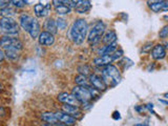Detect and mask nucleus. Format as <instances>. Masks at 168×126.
<instances>
[{
  "label": "nucleus",
  "mask_w": 168,
  "mask_h": 126,
  "mask_svg": "<svg viewBox=\"0 0 168 126\" xmlns=\"http://www.w3.org/2000/svg\"><path fill=\"white\" fill-rule=\"evenodd\" d=\"M88 34V25L86 20L77 19L74 21L69 32V37L76 44H82Z\"/></svg>",
  "instance_id": "nucleus-1"
},
{
  "label": "nucleus",
  "mask_w": 168,
  "mask_h": 126,
  "mask_svg": "<svg viewBox=\"0 0 168 126\" xmlns=\"http://www.w3.org/2000/svg\"><path fill=\"white\" fill-rule=\"evenodd\" d=\"M101 77L103 81L105 82L106 86H116L121 81V74L117 66L113 64H109L104 66L102 69Z\"/></svg>",
  "instance_id": "nucleus-2"
},
{
  "label": "nucleus",
  "mask_w": 168,
  "mask_h": 126,
  "mask_svg": "<svg viewBox=\"0 0 168 126\" xmlns=\"http://www.w3.org/2000/svg\"><path fill=\"white\" fill-rule=\"evenodd\" d=\"M91 89L93 86L88 85V86H81V85H77L71 91V95L80 102V103H88L91 99H93V95H91Z\"/></svg>",
  "instance_id": "nucleus-3"
},
{
  "label": "nucleus",
  "mask_w": 168,
  "mask_h": 126,
  "mask_svg": "<svg viewBox=\"0 0 168 126\" xmlns=\"http://www.w3.org/2000/svg\"><path fill=\"white\" fill-rule=\"evenodd\" d=\"M0 49H3L4 51H13L18 53L23 49V43L17 38L3 36L0 39Z\"/></svg>",
  "instance_id": "nucleus-4"
},
{
  "label": "nucleus",
  "mask_w": 168,
  "mask_h": 126,
  "mask_svg": "<svg viewBox=\"0 0 168 126\" xmlns=\"http://www.w3.org/2000/svg\"><path fill=\"white\" fill-rule=\"evenodd\" d=\"M0 31L7 36L17 35L19 32V25L11 17H2L0 19Z\"/></svg>",
  "instance_id": "nucleus-5"
},
{
  "label": "nucleus",
  "mask_w": 168,
  "mask_h": 126,
  "mask_svg": "<svg viewBox=\"0 0 168 126\" xmlns=\"http://www.w3.org/2000/svg\"><path fill=\"white\" fill-rule=\"evenodd\" d=\"M104 32H105V24L102 21H98L93 29L89 31L88 36H87V41L91 45H96L99 43L101 38L103 37Z\"/></svg>",
  "instance_id": "nucleus-6"
},
{
  "label": "nucleus",
  "mask_w": 168,
  "mask_h": 126,
  "mask_svg": "<svg viewBox=\"0 0 168 126\" xmlns=\"http://www.w3.org/2000/svg\"><path fill=\"white\" fill-rule=\"evenodd\" d=\"M122 54H123V52L120 49V51H118V52L116 51L115 53L111 54V55H101L94 60V63H95V65H97V66L104 67V66H106V65L111 64L115 60L119 59L122 56Z\"/></svg>",
  "instance_id": "nucleus-7"
},
{
  "label": "nucleus",
  "mask_w": 168,
  "mask_h": 126,
  "mask_svg": "<svg viewBox=\"0 0 168 126\" xmlns=\"http://www.w3.org/2000/svg\"><path fill=\"white\" fill-rule=\"evenodd\" d=\"M53 5L58 15H66L71 11V0H53Z\"/></svg>",
  "instance_id": "nucleus-8"
},
{
  "label": "nucleus",
  "mask_w": 168,
  "mask_h": 126,
  "mask_svg": "<svg viewBox=\"0 0 168 126\" xmlns=\"http://www.w3.org/2000/svg\"><path fill=\"white\" fill-rule=\"evenodd\" d=\"M36 22H37V19L33 18L32 16L27 15V14H23V15H21L19 18L20 27H22L23 31L27 32V33L31 32L32 27H34V24H35Z\"/></svg>",
  "instance_id": "nucleus-9"
},
{
  "label": "nucleus",
  "mask_w": 168,
  "mask_h": 126,
  "mask_svg": "<svg viewBox=\"0 0 168 126\" xmlns=\"http://www.w3.org/2000/svg\"><path fill=\"white\" fill-rule=\"evenodd\" d=\"M88 81H89V84H91V86H93L95 89H97L98 91H105V89L107 88L105 82L103 81L102 77H101V76H99V75H96V74L91 75Z\"/></svg>",
  "instance_id": "nucleus-10"
},
{
  "label": "nucleus",
  "mask_w": 168,
  "mask_h": 126,
  "mask_svg": "<svg viewBox=\"0 0 168 126\" xmlns=\"http://www.w3.org/2000/svg\"><path fill=\"white\" fill-rule=\"evenodd\" d=\"M71 7H75L76 12L79 14L86 13L91 9V2L89 0H71Z\"/></svg>",
  "instance_id": "nucleus-11"
},
{
  "label": "nucleus",
  "mask_w": 168,
  "mask_h": 126,
  "mask_svg": "<svg viewBox=\"0 0 168 126\" xmlns=\"http://www.w3.org/2000/svg\"><path fill=\"white\" fill-rule=\"evenodd\" d=\"M55 113V117L57 118V120L62 124H65V125H69V126H73L77 123V119H75L74 117L71 116L67 115L66 113L64 111H57V113Z\"/></svg>",
  "instance_id": "nucleus-12"
},
{
  "label": "nucleus",
  "mask_w": 168,
  "mask_h": 126,
  "mask_svg": "<svg viewBox=\"0 0 168 126\" xmlns=\"http://www.w3.org/2000/svg\"><path fill=\"white\" fill-rule=\"evenodd\" d=\"M57 99L59 100L60 102H62V103H64V104L75 105V106H79V107H80V105H81V103H80V102L78 101L75 97H74V95L69 94V93L59 94V95H58V97H57Z\"/></svg>",
  "instance_id": "nucleus-13"
},
{
  "label": "nucleus",
  "mask_w": 168,
  "mask_h": 126,
  "mask_svg": "<svg viewBox=\"0 0 168 126\" xmlns=\"http://www.w3.org/2000/svg\"><path fill=\"white\" fill-rule=\"evenodd\" d=\"M38 41H39L40 45H44V46H51L54 44L55 42V38L54 35H52L51 33H47V32H42L38 36Z\"/></svg>",
  "instance_id": "nucleus-14"
},
{
  "label": "nucleus",
  "mask_w": 168,
  "mask_h": 126,
  "mask_svg": "<svg viewBox=\"0 0 168 126\" xmlns=\"http://www.w3.org/2000/svg\"><path fill=\"white\" fill-rule=\"evenodd\" d=\"M62 111L66 113L67 115L71 116L75 119H78L82 116V113L80 111L79 106H75V105H69V104H64L62 105Z\"/></svg>",
  "instance_id": "nucleus-15"
},
{
  "label": "nucleus",
  "mask_w": 168,
  "mask_h": 126,
  "mask_svg": "<svg viewBox=\"0 0 168 126\" xmlns=\"http://www.w3.org/2000/svg\"><path fill=\"white\" fill-rule=\"evenodd\" d=\"M151 57L155 60H162L166 57V49L164 45L158 44L151 51Z\"/></svg>",
  "instance_id": "nucleus-16"
},
{
  "label": "nucleus",
  "mask_w": 168,
  "mask_h": 126,
  "mask_svg": "<svg viewBox=\"0 0 168 126\" xmlns=\"http://www.w3.org/2000/svg\"><path fill=\"white\" fill-rule=\"evenodd\" d=\"M49 4L43 5L41 3H37L34 7V12H35V15L37 17H45L49 14Z\"/></svg>",
  "instance_id": "nucleus-17"
},
{
  "label": "nucleus",
  "mask_w": 168,
  "mask_h": 126,
  "mask_svg": "<svg viewBox=\"0 0 168 126\" xmlns=\"http://www.w3.org/2000/svg\"><path fill=\"white\" fill-rule=\"evenodd\" d=\"M44 29L47 33H51L52 35H55L58 32L57 23L53 18H47L44 22Z\"/></svg>",
  "instance_id": "nucleus-18"
},
{
  "label": "nucleus",
  "mask_w": 168,
  "mask_h": 126,
  "mask_svg": "<svg viewBox=\"0 0 168 126\" xmlns=\"http://www.w3.org/2000/svg\"><path fill=\"white\" fill-rule=\"evenodd\" d=\"M102 38H103L102 41H103L104 44H106V45L113 44V43H116V41H117V34H116L113 31H111V32H108V33L105 34Z\"/></svg>",
  "instance_id": "nucleus-19"
},
{
  "label": "nucleus",
  "mask_w": 168,
  "mask_h": 126,
  "mask_svg": "<svg viewBox=\"0 0 168 126\" xmlns=\"http://www.w3.org/2000/svg\"><path fill=\"white\" fill-rule=\"evenodd\" d=\"M118 49V44L117 43H113V44H107L104 47H102L99 51L100 56L101 55H111V54H113Z\"/></svg>",
  "instance_id": "nucleus-20"
},
{
  "label": "nucleus",
  "mask_w": 168,
  "mask_h": 126,
  "mask_svg": "<svg viewBox=\"0 0 168 126\" xmlns=\"http://www.w3.org/2000/svg\"><path fill=\"white\" fill-rule=\"evenodd\" d=\"M149 7H150L151 11L155 12V13H158V12H161V11H164L166 12L168 9V3L166 0H164V1H162V2H159V3H155V4H151L149 5Z\"/></svg>",
  "instance_id": "nucleus-21"
},
{
  "label": "nucleus",
  "mask_w": 168,
  "mask_h": 126,
  "mask_svg": "<svg viewBox=\"0 0 168 126\" xmlns=\"http://www.w3.org/2000/svg\"><path fill=\"white\" fill-rule=\"evenodd\" d=\"M75 82L77 83V85H81V86H88L91 85L89 84V81L87 80L86 76L84 75H79L75 78Z\"/></svg>",
  "instance_id": "nucleus-22"
},
{
  "label": "nucleus",
  "mask_w": 168,
  "mask_h": 126,
  "mask_svg": "<svg viewBox=\"0 0 168 126\" xmlns=\"http://www.w3.org/2000/svg\"><path fill=\"white\" fill-rule=\"evenodd\" d=\"M13 14H14V10L11 9V7H5V9L1 7V9H0V15L4 16V17H10V16H12Z\"/></svg>",
  "instance_id": "nucleus-23"
},
{
  "label": "nucleus",
  "mask_w": 168,
  "mask_h": 126,
  "mask_svg": "<svg viewBox=\"0 0 168 126\" xmlns=\"http://www.w3.org/2000/svg\"><path fill=\"white\" fill-rule=\"evenodd\" d=\"M4 55L11 60H17L18 57H19V55H18L17 52H13V51H5Z\"/></svg>",
  "instance_id": "nucleus-24"
},
{
  "label": "nucleus",
  "mask_w": 168,
  "mask_h": 126,
  "mask_svg": "<svg viewBox=\"0 0 168 126\" xmlns=\"http://www.w3.org/2000/svg\"><path fill=\"white\" fill-rule=\"evenodd\" d=\"M56 23H57L58 29H64L65 27H66V22H65V20L62 19V18H58V20L56 21Z\"/></svg>",
  "instance_id": "nucleus-25"
},
{
  "label": "nucleus",
  "mask_w": 168,
  "mask_h": 126,
  "mask_svg": "<svg viewBox=\"0 0 168 126\" xmlns=\"http://www.w3.org/2000/svg\"><path fill=\"white\" fill-rule=\"evenodd\" d=\"M11 2L17 7H23L27 4V0H11Z\"/></svg>",
  "instance_id": "nucleus-26"
},
{
  "label": "nucleus",
  "mask_w": 168,
  "mask_h": 126,
  "mask_svg": "<svg viewBox=\"0 0 168 126\" xmlns=\"http://www.w3.org/2000/svg\"><path fill=\"white\" fill-rule=\"evenodd\" d=\"M159 36L161 38H163V39H165V38H167V36H168V27L166 25V27H164L163 29L160 31V34H159Z\"/></svg>",
  "instance_id": "nucleus-27"
},
{
  "label": "nucleus",
  "mask_w": 168,
  "mask_h": 126,
  "mask_svg": "<svg viewBox=\"0 0 168 126\" xmlns=\"http://www.w3.org/2000/svg\"><path fill=\"white\" fill-rule=\"evenodd\" d=\"M162 1H164V0H147V2H148V5L155 4V3L162 2Z\"/></svg>",
  "instance_id": "nucleus-28"
},
{
  "label": "nucleus",
  "mask_w": 168,
  "mask_h": 126,
  "mask_svg": "<svg viewBox=\"0 0 168 126\" xmlns=\"http://www.w3.org/2000/svg\"><path fill=\"white\" fill-rule=\"evenodd\" d=\"M113 118L115 120H119L120 118H121V116H120V113L119 111H115V113H113Z\"/></svg>",
  "instance_id": "nucleus-29"
},
{
  "label": "nucleus",
  "mask_w": 168,
  "mask_h": 126,
  "mask_svg": "<svg viewBox=\"0 0 168 126\" xmlns=\"http://www.w3.org/2000/svg\"><path fill=\"white\" fill-rule=\"evenodd\" d=\"M9 0H0V7H3L7 3Z\"/></svg>",
  "instance_id": "nucleus-30"
},
{
  "label": "nucleus",
  "mask_w": 168,
  "mask_h": 126,
  "mask_svg": "<svg viewBox=\"0 0 168 126\" xmlns=\"http://www.w3.org/2000/svg\"><path fill=\"white\" fill-rule=\"evenodd\" d=\"M4 59V53L2 52V49H0V61H2Z\"/></svg>",
  "instance_id": "nucleus-31"
},
{
  "label": "nucleus",
  "mask_w": 168,
  "mask_h": 126,
  "mask_svg": "<svg viewBox=\"0 0 168 126\" xmlns=\"http://www.w3.org/2000/svg\"><path fill=\"white\" fill-rule=\"evenodd\" d=\"M135 126H148V124H146V123H141V124H136Z\"/></svg>",
  "instance_id": "nucleus-32"
},
{
  "label": "nucleus",
  "mask_w": 168,
  "mask_h": 126,
  "mask_svg": "<svg viewBox=\"0 0 168 126\" xmlns=\"http://www.w3.org/2000/svg\"><path fill=\"white\" fill-rule=\"evenodd\" d=\"M42 126H55V125H51V124H44V125H42Z\"/></svg>",
  "instance_id": "nucleus-33"
},
{
  "label": "nucleus",
  "mask_w": 168,
  "mask_h": 126,
  "mask_svg": "<svg viewBox=\"0 0 168 126\" xmlns=\"http://www.w3.org/2000/svg\"><path fill=\"white\" fill-rule=\"evenodd\" d=\"M2 91V85H1V84H0V91Z\"/></svg>",
  "instance_id": "nucleus-34"
}]
</instances>
